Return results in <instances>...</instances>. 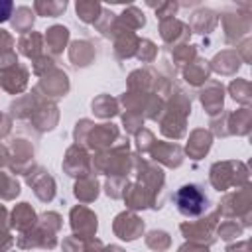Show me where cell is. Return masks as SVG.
Instances as JSON below:
<instances>
[{"label":"cell","mask_w":252,"mask_h":252,"mask_svg":"<svg viewBox=\"0 0 252 252\" xmlns=\"http://www.w3.org/2000/svg\"><path fill=\"white\" fill-rule=\"evenodd\" d=\"M177 207L183 215H199L205 209V197L195 185H185L175 195Z\"/></svg>","instance_id":"cell-1"},{"label":"cell","mask_w":252,"mask_h":252,"mask_svg":"<svg viewBox=\"0 0 252 252\" xmlns=\"http://www.w3.org/2000/svg\"><path fill=\"white\" fill-rule=\"evenodd\" d=\"M12 12V2H0V22H6Z\"/></svg>","instance_id":"cell-2"}]
</instances>
